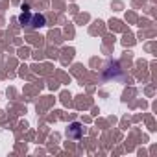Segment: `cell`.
<instances>
[{"label": "cell", "instance_id": "cell-1", "mask_svg": "<svg viewBox=\"0 0 157 157\" xmlns=\"http://www.w3.org/2000/svg\"><path fill=\"white\" fill-rule=\"evenodd\" d=\"M44 24H46V19H44V15H43V13H32L30 24H28V28H30V30H37V28H43Z\"/></svg>", "mask_w": 157, "mask_h": 157}, {"label": "cell", "instance_id": "cell-2", "mask_svg": "<svg viewBox=\"0 0 157 157\" xmlns=\"http://www.w3.org/2000/svg\"><path fill=\"white\" fill-rule=\"evenodd\" d=\"M82 133H83V128H82L80 122H72V124L68 126V131H67V135H68L70 139H80Z\"/></svg>", "mask_w": 157, "mask_h": 157}, {"label": "cell", "instance_id": "cell-3", "mask_svg": "<svg viewBox=\"0 0 157 157\" xmlns=\"http://www.w3.org/2000/svg\"><path fill=\"white\" fill-rule=\"evenodd\" d=\"M30 19H32V11L30 10H22V13L19 15V22L22 26H28L30 24Z\"/></svg>", "mask_w": 157, "mask_h": 157}]
</instances>
